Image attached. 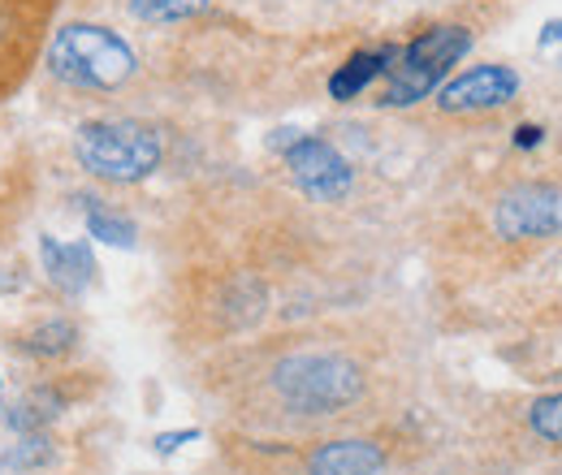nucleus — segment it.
Wrapping results in <instances>:
<instances>
[{
    "label": "nucleus",
    "mask_w": 562,
    "mask_h": 475,
    "mask_svg": "<svg viewBox=\"0 0 562 475\" xmlns=\"http://www.w3.org/2000/svg\"><path fill=\"white\" fill-rule=\"evenodd\" d=\"M398 53H390V48H381V53H355L347 66L338 69L334 78H329V91H334V100H355L376 73H385L390 61H394Z\"/></svg>",
    "instance_id": "10"
},
{
    "label": "nucleus",
    "mask_w": 562,
    "mask_h": 475,
    "mask_svg": "<svg viewBox=\"0 0 562 475\" xmlns=\"http://www.w3.org/2000/svg\"><path fill=\"white\" fill-rule=\"evenodd\" d=\"M87 229H91V238H100V242L135 247V220L122 216V212H113V207H104L100 200H87Z\"/></svg>",
    "instance_id": "11"
},
{
    "label": "nucleus",
    "mask_w": 562,
    "mask_h": 475,
    "mask_svg": "<svg viewBox=\"0 0 562 475\" xmlns=\"http://www.w3.org/2000/svg\"><path fill=\"white\" fill-rule=\"evenodd\" d=\"M74 151L82 169L104 182H143L160 165V135L143 122H87L78 126Z\"/></svg>",
    "instance_id": "3"
},
{
    "label": "nucleus",
    "mask_w": 562,
    "mask_h": 475,
    "mask_svg": "<svg viewBox=\"0 0 562 475\" xmlns=\"http://www.w3.org/2000/svg\"><path fill=\"white\" fill-rule=\"evenodd\" d=\"M48 73L78 91H117L135 73V53L109 26L70 22L48 39Z\"/></svg>",
    "instance_id": "1"
},
{
    "label": "nucleus",
    "mask_w": 562,
    "mask_h": 475,
    "mask_svg": "<svg viewBox=\"0 0 562 475\" xmlns=\"http://www.w3.org/2000/svg\"><path fill=\"white\" fill-rule=\"evenodd\" d=\"M385 454L372 441H325L307 454V475H381Z\"/></svg>",
    "instance_id": "8"
},
{
    "label": "nucleus",
    "mask_w": 562,
    "mask_h": 475,
    "mask_svg": "<svg viewBox=\"0 0 562 475\" xmlns=\"http://www.w3.org/2000/svg\"><path fill=\"white\" fill-rule=\"evenodd\" d=\"M273 389L299 415H334L363 394V372L347 354H290L273 367Z\"/></svg>",
    "instance_id": "2"
},
{
    "label": "nucleus",
    "mask_w": 562,
    "mask_h": 475,
    "mask_svg": "<svg viewBox=\"0 0 562 475\" xmlns=\"http://www.w3.org/2000/svg\"><path fill=\"white\" fill-rule=\"evenodd\" d=\"M532 428H537V437L562 445V394H550V398H541L532 407Z\"/></svg>",
    "instance_id": "15"
},
{
    "label": "nucleus",
    "mask_w": 562,
    "mask_h": 475,
    "mask_svg": "<svg viewBox=\"0 0 562 475\" xmlns=\"http://www.w3.org/2000/svg\"><path fill=\"white\" fill-rule=\"evenodd\" d=\"M537 138H541V131H532V126H524V131H519V147H532Z\"/></svg>",
    "instance_id": "17"
},
{
    "label": "nucleus",
    "mask_w": 562,
    "mask_h": 475,
    "mask_svg": "<svg viewBox=\"0 0 562 475\" xmlns=\"http://www.w3.org/2000/svg\"><path fill=\"white\" fill-rule=\"evenodd\" d=\"M74 325L70 320H53V325H40L31 338H26V350L31 354H61V350H70L74 346Z\"/></svg>",
    "instance_id": "14"
},
{
    "label": "nucleus",
    "mask_w": 562,
    "mask_h": 475,
    "mask_svg": "<svg viewBox=\"0 0 562 475\" xmlns=\"http://www.w3.org/2000/svg\"><path fill=\"white\" fill-rule=\"evenodd\" d=\"M472 48V31L468 26H432L424 31L416 44H407L394 66H390V82L381 91V104L390 109H403V104H416L428 91L441 87V78L450 73L454 61H463Z\"/></svg>",
    "instance_id": "4"
},
{
    "label": "nucleus",
    "mask_w": 562,
    "mask_h": 475,
    "mask_svg": "<svg viewBox=\"0 0 562 475\" xmlns=\"http://www.w3.org/2000/svg\"><path fill=\"white\" fill-rule=\"evenodd\" d=\"M40 260L48 269V281L61 294H82L91 285L95 260L87 251V242H61V238H40Z\"/></svg>",
    "instance_id": "9"
},
{
    "label": "nucleus",
    "mask_w": 562,
    "mask_h": 475,
    "mask_svg": "<svg viewBox=\"0 0 562 475\" xmlns=\"http://www.w3.org/2000/svg\"><path fill=\"white\" fill-rule=\"evenodd\" d=\"M493 220L502 238H554L562 234V191L541 182L515 186L510 195H502Z\"/></svg>",
    "instance_id": "6"
},
{
    "label": "nucleus",
    "mask_w": 562,
    "mask_h": 475,
    "mask_svg": "<svg viewBox=\"0 0 562 475\" xmlns=\"http://www.w3.org/2000/svg\"><path fill=\"white\" fill-rule=\"evenodd\" d=\"M57 398L53 394H31L26 403H18V407L9 410V428H18V432H35V428H44L53 415H57Z\"/></svg>",
    "instance_id": "13"
},
{
    "label": "nucleus",
    "mask_w": 562,
    "mask_h": 475,
    "mask_svg": "<svg viewBox=\"0 0 562 475\" xmlns=\"http://www.w3.org/2000/svg\"><path fill=\"white\" fill-rule=\"evenodd\" d=\"M126 4H131V13L139 22H156V26L187 22V18H195V13L209 9V0H126Z\"/></svg>",
    "instance_id": "12"
},
{
    "label": "nucleus",
    "mask_w": 562,
    "mask_h": 475,
    "mask_svg": "<svg viewBox=\"0 0 562 475\" xmlns=\"http://www.w3.org/2000/svg\"><path fill=\"white\" fill-rule=\"evenodd\" d=\"M285 165H290V178L299 182V191L312 195V200H321V204L342 200L355 182L347 156L334 143H325V138H307V135L294 138L285 147Z\"/></svg>",
    "instance_id": "5"
},
{
    "label": "nucleus",
    "mask_w": 562,
    "mask_h": 475,
    "mask_svg": "<svg viewBox=\"0 0 562 475\" xmlns=\"http://www.w3.org/2000/svg\"><path fill=\"white\" fill-rule=\"evenodd\" d=\"M519 91V73L506 66H476L459 78H450L441 91H437V104L441 113H490L502 109L506 100H515Z\"/></svg>",
    "instance_id": "7"
},
{
    "label": "nucleus",
    "mask_w": 562,
    "mask_h": 475,
    "mask_svg": "<svg viewBox=\"0 0 562 475\" xmlns=\"http://www.w3.org/2000/svg\"><path fill=\"white\" fill-rule=\"evenodd\" d=\"M537 44H541V53H550V57L562 66V22H550V26L541 31V39H537Z\"/></svg>",
    "instance_id": "16"
}]
</instances>
